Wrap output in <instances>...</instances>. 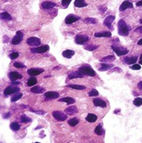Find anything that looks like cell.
<instances>
[{
	"label": "cell",
	"mask_w": 142,
	"mask_h": 143,
	"mask_svg": "<svg viewBox=\"0 0 142 143\" xmlns=\"http://www.w3.org/2000/svg\"><path fill=\"white\" fill-rule=\"evenodd\" d=\"M117 27H119V34L120 36H123V37H126L129 34L130 31V27L127 26V24L125 23V21L123 19H120L117 23Z\"/></svg>",
	"instance_id": "1"
},
{
	"label": "cell",
	"mask_w": 142,
	"mask_h": 143,
	"mask_svg": "<svg viewBox=\"0 0 142 143\" xmlns=\"http://www.w3.org/2000/svg\"><path fill=\"white\" fill-rule=\"evenodd\" d=\"M78 70L84 75H87V76H90V77H94L96 76V72L91 67L88 66V65H84V66L80 67Z\"/></svg>",
	"instance_id": "2"
},
{
	"label": "cell",
	"mask_w": 142,
	"mask_h": 143,
	"mask_svg": "<svg viewBox=\"0 0 142 143\" xmlns=\"http://www.w3.org/2000/svg\"><path fill=\"white\" fill-rule=\"evenodd\" d=\"M111 48H112L113 51L115 52L116 54L119 57L125 56V55H127V53H128V50H127V48H123V47H117V46H115V45H112V46H111Z\"/></svg>",
	"instance_id": "3"
},
{
	"label": "cell",
	"mask_w": 142,
	"mask_h": 143,
	"mask_svg": "<svg viewBox=\"0 0 142 143\" xmlns=\"http://www.w3.org/2000/svg\"><path fill=\"white\" fill-rule=\"evenodd\" d=\"M40 43H41L40 38H38V37H29V38H27V45L30 47H33V48H35V47L36 48L38 47L40 45Z\"/></svg>",
	"instance_id": "4"
},
{
	"label": "cell",
	"mask_w": 142,
	"mask_h": 143,
	"mask_svg": "<svg viewBox=\"0 0 142 143\" xmlns=\"http://www.w3.org/2000/svg\"><path fill=\"white\" fill-rule=\"evenodd\" d=\"M49 50V47L48 45H45V46H40L37 47V48H32L30 49V51L32 53H36V54H40V53H45V52L48 51Z\"/></svg>",
	"instance_id": "5"
},
{
	"label": "cell",
	"mask_w": 142,
	"mask_h": 143,
	"mask_svg": "<svg viewBox=\"0 0 142 143\" xmlns=\"http://www.w3.org/2000/svg\"><path fill=\"white\" fill-rule=\"evenodd\" d=\"M22 40H23V33L21 31H17L16 33V36L11 40V43L13 45H18L22 42Z\"/></svg>",
	"instance_id": "6"
},
{
	"label": "cell",
	"mask_w": 142,
	"mask_h": 143,
	"mask_svg": "<svg viewBox=\"0 0 142 143\" xmlns=\"http://www.w3.org/2000/svg\"><path fill=\"white\" fill-rule=\"evenodd\" d=\"M88 37L86 35H77L75 37V42L78 45H84L88 41Z\"/></svg>",
	"instance_id": "7"
},
{
	"label": "cell",
	"mask_w": 142,
	"mask_h": 143,
	"mask_svg": "<svg viewBox=\"0 0 142 143\" xmlns=\"http://www.w3.org/2000/svg\"><path fill=\"white\" fill-rule=\"evenodd\" d=\"M115 20V16H113V15H110L109 17H107L104 20V25L106 27H109L110 30H113V27H112V23L114 22Z\"/></svg>",
	"instance_id": "8"
},
{
	"label": "cell",
	"mask_w": 142,
	"mask_h": 143,
	"mask_svg": "<svg viewBox=\"0 0 142 143\" xmlns=\"http://www.w3.org/2000/svg\"><path fill=\"white\" fill-rule=\"evenodd\" d=\"M52 115H53V117H54L56 120H58V121H64V120H66L67 118V115L61 111H54Z\"/></svg>",
	"instance_id": "9"
},
{
	"label": "cell",
	"mask_w": 142,
	"mask_h": 143,
	"mask_svg": "<svg viewBox=\"0 0 142 143\" xmlns=\"http://www.w3.org/2000/svg\"><path fill=\"white\" fill-rule=\"evenodd\" d=\"M17 92H19V87H13V86H11V87H6L4 90L5 96H8V95H10V94H12L13 95V94L17 93Z\"/></svg>",
	"instance_id": "10"
},
{
	"label": "cell",
	"mask_w": 142,
	"mask_h": 143,
	"mask_svg": "<svg viewBox=\"0 0 142 143\" xmlns=\"http://www.w3.org/2000/svg\"><path fill=\"white\" fill-rule=\"evenodd\" d=\"M80 17H77V16H75V15H68L67 17L65 18V23L67 24V25H70V24L72 23H75L76 21L77 20H79Z\"/></svg>",
	"instance_id": "11"
},
{
	"label": "cell",
	"mask_w": 142,
	"mask_h": 143,
	"mask_svg": "<svg viewBox=\"0 0 142 143\" xmlns=\"http://www.w3.org/2000/svg\"><path fill=\"white\" fill-rule=\"evenodd\" d=\"M41 8L44 9V10H48V9H51L55 6H56V4L54 2H50V1H44V2L41 4Z\"/></svg>",
	"instance_id": "12"
},
{
	"label": "cell",
	"mask_w": 142,
	"mask_h": 143,
	"mask_svg": "<svg viewBox=\"0 0 142 143\" xmlns=\"http://www.w3.org/2000/svg\"><path fill=\"white\" fill-rule=\"evenodd\" d=\"M44 72V69H37V68H33V69H30L27 70L28 75H30L31 77H35V76H38L40 75L41 73Z\"/></svg>",
	"instance_id": "13"
},
{
	"label": "cell",
	"mask_w": 142,
	"mask_h": 143,
	"mask_svg": "<svg viewBox=\"0 0 142 143\" xmlns=\"http://www.w3.org/2000/svg\"><path fill=\"white\" fill-rule=\"evenodd\" d=\"M85 75L82 74L79 70L78 71H73V72H71L70 74L68 75V77H67V79H82L84 78Z\"/></svg>",
	"instance_id": "14"
},
{
	"label": "cell",
	"mask_w": 142,
	"mask_h": 143,
	"mask_svg": "<svg viewBox=\"0 0 142 143\" xmlns=\"http://www.w3.org/2000/svg\"><path fill=\"white\" fill-rule=\"evenodd\" d=\"M8 78L10 79L11 81H16L17 79H22V75L19 74L18 72H16V71H11L8 74Z\"/></svg>",
	"instance_id": "15"
},
{
	"label": "cell",
	"mask_w": 142,
	"mask_h": 143,
	"mask_svg": "<svg viewBox=\"0 0 142 143\" xmlns=\"http://www.w3.org/2000/svg\"><path fill=\"white\" fill-rule=\"evenodd\" d=\"M93 104L96 107H101V108H106L107 107L106 101L101 100V98H94L93 100Z\"/></svg>",
	"instance_id": "16"
},
{
	"label": "cell",
	"mask_w": 142,
	"mask_h": 143,
	"mask_svg": "<svg viewBox=\"0 0 142 143\" xmlns=\"http://www.w3.org/2000/svg\"><path fill=\"white\" fill-rule=\"evenodd\" d=\"M133 7V4L129 1H124L120 6H119V11H124L127 8H132Z\"/></svg>",
	"instance_id": "17"
},
{
	"label": "cell",
	"mask_w": 142,
	"mask_h": 143,
	"mask_svg": "<svg viewBox=\"0 0 142 143\" xmlns=\"http://www.w3.org/2000/svg\"><path fill=\"white\" fill-rule=\"evenodd\" d=\"M45 97L49 98V100H54V98H57L59 97V94L55 91H48L45 93Z\"/></svg>",
	"instance_id": "18"
},
{
	"label": "cell",
	"mask_w": 142,
	"mask_h": 143,
	"mask_svg": "<svg viewBox=\"0 0 142 143\" xmlns=\"http://www.w3.org/2000/svg\"><path fill=\"white\" fill-rule=\"evenodd\" d=\"M138 60V58L137 57H130V58H125L123 59V62L125 64L127 65H133L136 63V61Z\"/></svg>",
	"instance_id": "19"
},
{
	"label": "cell",
	"mask_w": 142,
	"mask_h": 143,
	"mask_svg": "<svg viewBox=\"0 0 142 143\" xmlns=\"http://www.w3.org/2000/svg\"><path fill=\"white\" fill-rule=\"evenodd\" d=\"M111 68H113V65H111V64H104V63H102V64H99V67L98 66V70H100V71L109 70V69H110Z\"/></svg>",
	"instance_id": "20"
},
{
	"label": "cell",
	"mask_w": 142,
	"mask_h": 143,
	"mask_svg": "<svg viewBox=\"0 0 142 143\" xmlns=\"http://www.w3.org/2000/svg\"><path fill=\"white\" fill-rule=\"evenodd\" d=\"M96 37H110L111 33L109 31H103V32H97L95 34Z\"/></svg>",
	"instance_id": "21"
},
{
	"label": "cell",
	"mask_w": 142,
	"mask_h": 143,
	"mask_svg": "<svg viewBox=\"0 0 142 143\" xmlns=\"http://www.w3.org/2000/svg\"><path fill=\"white\" fill-rule=\"evenodd\" d=\"M74 6H75L76 7L81 8V7H86V6H88V4L85 2V0H75Z\"/></svg>",
	"instance_id": "22"
},
{
	"label": "cell",
	"mask_w": 142,
	"mask_h": 143,
	"mask_svg": "<svg viewBox=\"0 0 142 143\" xmlns=\"http://www.w3.org/2000/svg\"><path fill=\"white\" fill-rule=\"evenodd\" d=\"M62 55H63V57H64V58H71L72 57L74 56V55H75V51H73V50H70V49L65 50V51L62 52Z\"/></svg>",
	"instance_id": "23"
},
{
	"label": "cell",
	"mask_w": 142,
	"mask_h": 143,
	"mask_svg": "<svg viewBox=\"0 0 142 143\" xmlns=\"http://www.w3.org/2000/svg\"><path fill=\"white\" fill-rule=\"evenodd\" d=\"M30 91L34 94H40V93H43V92L45 91V89L41 87H31Z\"/></svg>",
	"instance_id": "24"
},
{
	"label": "cell",
	"mask_w": 142,
	"mask_h": 143,
	"mask_svg": "<svg viewBox=\"0 0 142 143\" xmlns=\"http://www.w3.org/2000/svg\"><path fill=\"white\" fill-rule=\"evenodd\" d=\"M77 107H68L67 108H66V113H67V114L69 115H73V114H76V113H77Z\"/></svg>",
	"instance_id": "25"
},
{
	"label": "cell",
	"mask_w": 142,
	"mask_h": 143,
	"mask_svg": "<svg viewBox=\"0 0 142 143\" xmlns=\"http://www.w3.org/2000/svg\"><path fill=\"white\" fill-rule=\"evenodd\" d=\"M59 102H66L67 104H74L75 103V100H74L73 97H62L60 100H58Z\"/></svg>",
	"instance_id": "26"
},
{
	"label": "cell",
	"mask_w": 142,
	"mask_h": 143,
	"mask_svg": "<svg viewBox=\"0 0 142 143\" xmlns=\"http://www.w3.org/2000/svg\"><path fill=\"white\" fill-rule=\"evenodd\" d=\"M115 59H116L115 56H114V55H110V56H108V57H106V58H101L100 61L102 63H105V62L107 63V62H112V61H114Z\"/></svg>",
	"instance_id": "27"
},
{
	"label": "cell",
	"mask_w": 142,
	"mask_h": 143,
	"mask_svg": "<svg viewBox=\"0 0 142 143\" xmlns=\"http://www.w3.org/2000/svg\"><path fill=\"white\" fill-rule=\"evenodd\" d=\"M86 119H87V121H88V122L93 123V122H95V121H97L98 117H97L95 114H91V113H89V114L87 116Z\"/></svg>",
	"instance_id": "28"
},
{
	"label": "cell",
	"mask_w": 142,
	"mask_h": 143,
	"mask_svg": "<svg viewBox=\"0 0 142 143\" xmlns=\"http://www.w3.org/2000/svg\"><path fill=\"white\" fill-rule=\"evenodd\" d=\"M22 96H23V94H22V93H19V92H17V93H15V94H13L12 97H11V101H12V102L17 101V100H20L21 97H22Z\"/></svg>",
	"instance_id": "29"
},
{
	"label": "cell",
	"mask_w": 142,
	"mask_h": 143,
	"mask_svg": "<svg viewBox=\"0 0 142 143\" xmlns=\"http://www.w3.org/2000/svg\"><path fill=\"white\" fill-rule=\"evenodd\" d=\"M37 83H38V80L35 77H31L27 79V86H29V87H33Z\"/></svg>",
	"instance_id": "30"
},
{
	"label": "cell",
	"mask_w": 142,
	"mask_h": 143,
	"mask_svg": "<svg viewBox=\"0 0 142 143\" xmlns=\"http://www.w3.org/2000/svg\"><path fill=\"white\" fill-rule=\"evenodd\" d=\"M78 122H79V119L77 118H70V119L68 120V125L71 127H75L77 126V124H78Z\"/></svg>",
	"instance_id": "31"
},
{
	"label": "cell",
	"mask_w": 142,
	"mask_h": 143,
	"mask_svg": "<svg viewBox=\"0 0 142 143\" xmlns=\"http://www.w3.org/2000/svg\"><path fill=\"white\" fill-rule=\"evenodd\" d=\"M95 133L98 136H101V135L104 134V129H102V126L101 125H98V126L96 127V129H95Z\"/></svg>",
	"instance_id": "32"
},
{
	"label": "cell",
	"mask_w": 142,
	"mask_h": 143,
	"mask_svg": "<svg viewBox=\"0 0 142 143\" xmlns=\"http://www.w3.org/2000/svg\"><path fill=\"white\" fill-rule=\"evenodd\" d=\"M1 18L4 19V20H6V21L12 20V17H11L8 13H6V12H2V13H1Z\"/></svg>",
	"instance_id": "33"
},
{
	"label": "cell",
	"mask_w": 142,
	"mask_h": 143,
	"mask_svg": "<svg viewBox=\"0 0 142 143\" xmlns=\"http://www.w3.org/2000/svg\"><path fill=\"white\" fill-rule=\"evenodd\" d=\"M67 87H70V89H78V90H83V89H86V87H84V86H82V85H73V84H71V85H68Z\"/></svg>",
	"instance_id": "34"
},
{
	"label": "cell",
	"mask_w": 142,
	"mask_h": 143,
	"mask_svg": "<svg viewBox=\"0 0 142 143\" xmlns=\"http://www.w3.org/2000/svg\"><path fill=\"white\" fill-rule=\"evenodd\" d=\"M10 128H11V129H12V130H14V131H17V130H19V129H20V126H19V124L17 122L11 123Z\"/></svg>",
	"instance_id": "35"
},
{
	"label": "cell",
	"mask_w": 142,
	"mask_h": 143,
	"mask_svg": "<svg viewBox=\"0 0 142 143\" xmlns=\"http://www.w3.org/2000/svg\"><path fill=\"white\" fill-rule=\"evenodd\" d=\"M84 48L88 51H93V50H96L97 48H98V46L97 45H88V46H85Z\"/></svg>",
	"instance_id": "36"
},
{
	"label": "cell",
	"mask_w": 142,
	"mask_h": 143,
	"mask_svg": "<svg viewBox=\"0 0 142 143\" xmlns=\"http://www.w3.org/2000/svg\"><path fill=\"white\" fill-rule=\"evenodd\" d=\"M20 120L21 122L23 123H28V122H31V118H28L27 116H26V115H22L20 118Z\"/></svg>",
	"instance_id": "37"
},
{
	"label": "cell",
	"mask_w": 142,
	"mask_h": 143,
	"mask_svg": "<svg viewBox=\"0 0 142 143\" xmlns=\"http://www.w3.org/2000/svg\"><path fill=\"white\" fill-rule=\"evenodd\" d=\"M133 104L137 107H140L142 105V98L141 97H137V98H135L133 101Z\"/></svg>",
	"instance_id": "38"
},
{
	"label": "cell",
	"mask_w": 142,
	"mask_h": 143,
	"mask_svg": "<svg viewBox=\"0 0 142 143\" xmlns=\"http://www.w3.org/2000/svg\"><path fill=\"white\" fill-rule=\"evenodd\" d=\"M84 22L87 23V24H96L97 23V19L96 18H91V17H88V18L85 19Z\"/></svg>",
	"instance_id": "39"
},
{
	"label": "cell",
	"mask_w": 142,
	"mask_h": 143,
	"mask_svg": "<svg viewBox=\"0 0 142 143\" xmlns=\"http://www.w3.org/2000/svg\"><path fill=\"white\" fill-rule=\"evenodd\" d=\"M71 0H61V5H62L63 8H67V6L70 4Z\"/></svg>",
	"instance_id": "40"
},
{
	"label": "cell",
	"mask_w": 142,
	"mask_h": 143,
	"mask_svg": "<svg viewBox=\"0 0 142 143\" xmlns=\"http://www.w3.org/2000/svg\"><path fill=\"white\" fill-rule=\"evenodd\" d=\"M14 67H15V68H17V69H24V68H26V65L22 64V63H20V62H16V63H14Z\"/></svg>",
	"instance_id": "41"
},
{
	"label": "cell",
	"mask_w": 142,
	"mask_h": 143,
	"mask_svg": "<svg viewBox=\"0 0 142 143\" xmlns=\"http://www.w3.org/2000/svg\"><path fill=\"white\" fill-rule=\"evenodd\" d=\"M19 54L17 53V52H13V53H11L10 55H9V58H11V59H16L17 58H18Z\"/></svg>",
	"instance_id": "42"
},
{
	"label": "cell",
	"mask_w": 142,
	"mask_h": 143,
	"mask_svg": "<svg viewBox=\"0 0 142 143\" xmlns=\"http://www.w3.org/2000/svg\"><path fill=\"white\" fill-rule=\"evenodd\" d=\"M88 96H90V97H95V96H98V90H96V89H93V90H91V91L88 93Z\"/></svg>",
	"instance_id": "43"
},
{
	"label": "cell",
	"mask_w": 142,
	"mask_h": 143,
	"mask_svg": "<svg viewBox=\"0 0 142 143\" xmlns=\"http://www.w3.org/2000/svg\"><path fill=\"white\" fill-rule=\"evenodd\" d=\"M130 69H133V70H139V69H141V66L138 64H135V65H132V66L130 67Z\"/></svg>",
	"instance_id": "44"
},
{
	"label": "cell",
	"mask_w": 142,
	"mask_h": 143,
	"mask_svg": "<svg viewBox=\"0 0 142 143\" xmlns=\"http://www.w3.org/2000/svg\"><path fill=\"white\" fill-rule=\"evenodd\" d=\"M135 33H137V34H138L139 36H142V27H138V28L134 31V34Z\"/></svg>",
	"instance_id": "45"
},
{
	"label": "cell",
	"mask_w": 142,
	"mask_h": 143,
	"mask_svg": "<svg viewBox=\"0 0 142 143\" xmlns=\"http://www.w3.org/2000/svg\"><path fill=\"white\" fill-rule=\"evenodd\" d=\"M98 8H99V10L101 11V13H104L105 11L107 10V7L105 6H99V7H98Z\"/></svg>",
	"instance_id": "46"
},
{
	"label": "cell",
	"mask_w": 142,
	"mask_h": 143,
	"mask_svg": "<svg viewBox=\"0 0 142 143\" xmlns=\"http://www.w3.org/2000/svg\"><path fill=\"white\" fill-rule=\"evenodd\" d=\"M111 72H121V69H119V68H115V69H112Z\"/></svg>",
	"instance_id": "47"
},
{
	"label": "cell",
	"mask_w": 142,
	"mask_h": 143,
	"mask_svg": "<svg viewBox=\"0 0 142 143\" xmlns=\"http://www.w3.org/2000/svg\"><path fill=\"white\" fill-rule=\"evenodd\" d=\"M138 87L140 89V90H142V80L138 82Z\"/></svg>",
	"instance_id": "48"
},
{
	"label": "cell",
	"mask_w": 142,
	"mask_h": 143,
	"mask_svg": "<svg viewBox=\"0 0 142 143\" xmlns=\"http://www.w3.org/2000/svg\"><path fill=\"white\" fill-rule=\"evenodd\" d=\"M137 6H142V0H140V1H138V2H137Z\"/></svg>",
	"instance_id": "49"
},
{
	"label": "cell",
	"mask_w": 142,
	"mask_h": 143,
	"mask_svg": "<svg viewBox=\"0 0 142 143\" xmlns=\"http://www.w3.org/2000/svg\"><path fill=\"white\" fill-rule=\"evenodd\" d=\"M139 65H142V54L140 55V58H139Z\"/></svg>",
	"instance_id": "50"
},
{
	"label": "cell",
	"mask_w": 142,
	"mask_h": 143,
	"mask_svg": "<svg viewBox=\"0 0 142 143\" xmlns=\"http://www.w3.org/2000/svg\"><path fill=\"white\" fill-rule=\"evenodd\" d=\"M13 84H15V85H19V84H20V82H19V81H14V82H13Z\"/></svg>",
	"instance_id": "51"
},
{
	"label": "cell",
	"mask_w": 142,
	"mask_h": 143,
	"mask_svg": "<svg viewBox=\"0 0 142 143\" xmlns=\"http://www.w3.org/2000/svg\"><path fill=\"white\" fill-rule=\"evenodd\" d=\"M36 113H38V114H44L45 112L44 111H35Z\"/></svg>",
	"instance_id": "52"
},
{
	"label": "cell",
	"mask_w": 142,
	"mask_h": 143,
	"mask_svg": "<svg viewBox=\"0 0 142 143\" xmlns=\"http://www.w3.org/2000/svg\"><path fill=\"white\" fill-rule=\"evenodd\" d=\"M138 45H139V46H141V45H142V38L139 40V41L138 42Z\"/></svg>",
	"instance_id": "53"
},
{
	"label": "cell",
	"mask_w": 142,
	"mask_h": 143,
	"mask_svg": "<svg viewBox=\"0 0 142 143\" xmlns=\"http://www.w3.org/2000/svg\"><path fill=\"white\" fill-rule=\"evenodd\" d=\"M139 22H140V23H141V24H142V18H141V19H140V21H139Z\"/></svg>",
	"instance_id": "54"
},
{
	"label": "cell",
	"mask_w": 142,
	"mask_h": 143,
	"mask_svg": "<svg viewBox=\"0 0 142 143\" xmlns=\"http://www.w3.org/2000/svg\"><path fill=\"white\" fill-rule=\"evenodd\" d=\"M35 143H39V142H35Z\"/></svg>",
	"instance_id": "55"
}]
</instances>
